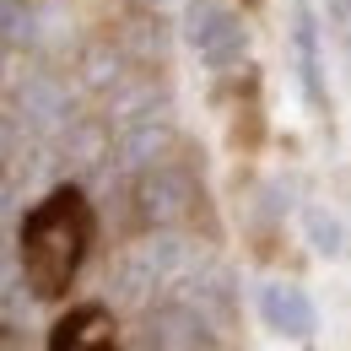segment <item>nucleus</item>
<instances>
[{
  "label": "nucleus",
  "mask_w": 351,
  "mask_h": 351,
  "mask_svg": "<svg viewBox=\"0 0 351 351\" xmlns=\"http://www.w3.org/2000/svg\"><path fill=\"white\" fill-rule=\"evenodd\" d=\"M92 249V211L82 189H54L44 195L27 217H22V232H16V260H22V276H27V292L33 298H65L76 270Z\"/></svg>",
  "instance_id": "obj_1"
},
{
  "label": "nucleus",
  "mask_w": 351,
  "mask_h": 351,
  "mask_svg": "<svg viewBox=\"0 0 351 351\" xmlns=\"http://www.w3.org/2000/svg\"><path fill=\"white\" fill-rule=\"evenodd\" d=\"M184 38L189 49L206 60V65H238L243 54H249V33H243V16L232 11V5H221V0H189L184 5Z\"/></svg>",
  "instance_id": "obj_2"
},
{
  "label": "nucleus",
  "mask_w": 351,
  "mask_h": 351,
  "mask_svg": "<svg viewBox=\"0 0 351 351\" xmlns=\"http://www.w3.org/2000/svg\"><path fill=\"white\" fill-rule=\"evenodd\" d=\"M260 319L276 330V335H287V341H308L313 324H319L308 292L303 287H287V281H270V287L260 292Z\"/></svg>",
  "instance_id": "obj_3"
},
{
  "label": "nucleus",
  "mask_w": 351,
  "mask_h": 351,
  "mask_svg": "<svg viewBox=\"0 0 351 351\" xmlns=\"http://www.w3.org/2000/svg\"><path fill=\"white\" fill-rule=\"evenodd\" d=\"M49 351H119L114 346V319H108V308H71L60 324H54V335H49Z\"/></svg>",
  "instance_id": "obj_4"
},
{
  "label": "nucleus",
  "mask_w": 351,
  "mask_h": 351,
  "mask_svg": "<svg viewBox=\"0 0 351 351\" xmlns=\"http://www.w3.org/2000/svg\"><path fill=\"white\" fill-rule=\"evenodd\" d=\"M292 49H298V76H303L308 103L324 114L330 97H324V65H319V22H313V11H308L303 0H298V11H292Z\"/></svg>",
  "instance_id": "obj_5"
},
{
  "label": "nucleus",
  "mask_w": 351,
  "mask_h": 351,
  "mask_svg": "<svg viewBox=\"0 0 351 351\" xmlns=\"http://www.w3.org/2000/svg\"><path fill=\"white\" fill-rule=\"evenodd\" d=\"M200 324H195V313H184V308H162L157 319H152V346L162 351H195L200 346Z\"/></svg>",
  "instance_id": "obj_6"
},
{
  "label": "nucleus",
  "mask_w": 351,
  "mask_h": 351,
  "mask_svg": "<svg viewBox=\"0 0 351 351\" xmlns=\"http://www.w3.org/2000/svg\"><path fill=\"white\" fill-rule=\"evenodd\" d=\"M308 238H313V249L330 254V260L346 249V232H341V221L330 217V211H308Z\"/></svg>",
  "instance_id": "obj_7"
}]
</instances>
